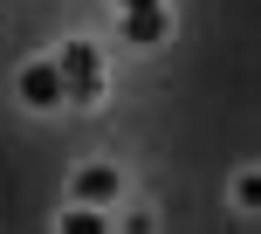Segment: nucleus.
<instances>
[{
  "label": "nucleus",
  "mask_w": 261,
  "mask_h": 234,
  "mask_svg": "<svg viewBox=\"0 0 261 234\" xmlns=\"http://www.w3.org/2000/svg\"><path fill=\"white\" fill-rule=\"evenodd\" d=\"M55 234H117V214H96V207H69L55 214Z\"/></svg>",
  "instance_id": "4"
},
{
  "label": "nucleus",
  "mask_w": 261,
  "mask_h": 234,
  "mask_svg": "<svg viewBox=\"0 0 261 234\" xmlns=\"http://www.w3.org/2000/svg\"><path fill=\"white\" fill-rule=\"evenodd\" d=\"M69 207L117 214L124 207V166H117V158H83V166L69 172Z\"/></svg>",
  "instance_id": "1"
},
{
  "label": "nucleus",
  "mask_w": 261,
  "mask_h": 234,
  "mask_svg": "<svg viewBox=\"0 0 261 234\" xmlns=\"http://www.w3.org/2000/svg\"><path fill=\"white\" fill-rule=\"evenodd\" d=\"M151 7H172V0H117V14H151Z\"/></svg>",
  "instance_id": "8"
},
{
  "label": "nucleus",
  "mask_w": 261,
  "mask_h": 234,
  "mask_svg": "<svg viewBox=\"0 0 261 234\" xmlns=\"http://www.w3.org/2000/svg\"><path fill=\"white\" fill-rule=\"evenodd\" d=\"M227 200H234L241 214H261V166H241L234 179H227Z\"/></svg>",
  "instance_id": "6"
},
{
  "label": "nucleus",
  "mask_w": 261,
  "mask_h": 234,
  "mask_svg": "<svg viewBox=\"0 0 261 234\" xmlns=\"http://www.w3.org/2000/svg\"><path fill=\"white\" fill-rule=\"evenodd\" d=\"M55 62H62V76H69V104H96V97H103V55H96L90 41H62Z\"/></svg>",
  "instance_id": "3"
},
{
  "label": "nucleus",
  "mask_w": 261,
  "mask_h": 234,
  "mask_svg": "<svg viewBox=\"0 0 261 234\" xmlns=\"http://www.w3.org/2000/svg\"><path fill=\"white\" fill-rule=\"evenodd\" d=\"M117 234H158L151 207H117Z\"/></svg>",
  "instance_id": "7"
},
{
  "label": "nucleus",
  "mask_w": 261,
  "mask_h": 234,
  "mask_svg": "<svg viewBox=\"0 0 261 234\" xmlns=\"http://www.w3.org/2000/svg\"><path fill=\"white\" fill-rule=\"evenodd\" d=\"M172 35V7H151V14H124V41H138V49H151V41Z\"/></svg>",
  "instance_id": "5"
},
{
  "label": "nucleus",
  "mask_w": 261,
  "mask_h": 234,
  "mask_svg": "<svg viewBox=\"0 0 261 234\" xmlns=\"http://www.w3.org/2000/svg\"><path fill=\"white\" fill-rule=\"evenodd\" d=\"M14 97H21L28 110H62L69 104V76L55 55H28L21 69H14Z\"/></svg>",
  "instance_id": "2"
}]
</instances>
